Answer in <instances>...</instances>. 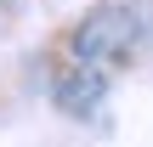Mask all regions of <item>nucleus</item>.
<instances>
[{
  "label": "nucleus",
  "mask_w": 153,
  "mask_h": 147,
  "mask_svg": "<svg viewBox=\"0 0 153 147\" xmlns=\"http://www.w3.org/2000/svg\"><path fill=\"white\" fill-rule=\"evenodd\" d=\"M131 51H136V17L119 11V6L91 11V17L79 23V34H74V57L91 62V68H114V62H125Z\"/></svg>",
  "instance_id": "obj_1"
},
{
  "label": "nucleus",
  "mask_w": 153,
  "mask_h": 147,
  "mask_svg": "<svg viewBox=\"0 0 153 147\" xmlns=\"http://www.w3.org/2000/svg\"><path fill=\"white\" fill-rule=\"evenodd\" d=\"M57 102H62L68 113H85V108H97V102H102V68H91V62L68 68V74L57 79Z\"/></svg>",
  "instance_id": "obj_2"
}]
</instances>
